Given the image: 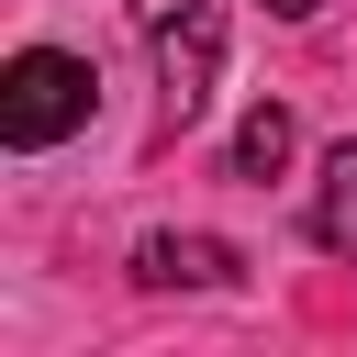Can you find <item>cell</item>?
Instances as JSON below:
<instances>
[{
  "mask_svg": "<svg viewBox=\"0 0 357 357\" xmlns=\"http://www.w3.org/2000/svg\"><path fill=\"white\" fill-rule=\"evenodd\" d=\"M89 100H100V67H89V56L22 45V56L0 67V145H11V156H45V145H67V134L89 123Z\"/></svg>",
  "mask_w": 357,
  "mask_h": 357,
  "instance_id": "1",
  "label": "cell"
},
{
  "mask_svg": "<svg viewBox=\"0 0 357 357\" xmlns=\"http://www.w3.org/2000/svg\"><path fill=\"white\" fill-rule=\"evenodd\" d=\"M145 45H156V89H167V123H201L212 78H223V0H134Z\"/></svg>",
  "mask_w": 357,
  "mask_h": 357,
  "instance_id": "2",
  "label": "cell"
},
{
  "mask_svg": "<svg viewBox=\"0 0 357 357\" xmlns=\"http://www.w3.org/2000/svg\"><path fill=\"white\" fill-rule=\"evenodd\" d=\"M134 279H145V290H234L245 257H234L223 234H145V245H134Z\"/></svg>",
  "mask_w": 357,
  "mask_h": 357,
  "instance_id": "3",
  "label": "cell"
},
{
  "mask_svg": "<svg viewBox=\"0 0 357 357\" xmlns=\"http://www.w3.org/2000/svg\"><path fill=\"white\" fill-rule=\"evenodd\" d=\"M312 245L357 268V145H335V156L312 167Z\"/></svg>",
  "mask_w": 357,
  "mask_h": 357,
  "instance_id": "4",
  "label": "cell"
},
{
  "mask_svg": "<svg viewBox=\"0 0 357 357\" xmlns=\"http://www.w3.org/2000/svg\"><path fill=\"white\" fill-rule=\"evenodd\" d=\"M290 145H301V123H290L279 100H257V112L234 123V145H223V167H234V178H279V167H290Z\"/></svg>",
  "mask_w": 357,
  "mask_h": 357,
  "instance_id": "5",
  "label": "cell"
},
{
  "mask_svg": "<svg viewBox=\"0 0 357 357\" xmlns=\"http://www.w3.org/2000/svg\"><path fill=\"white\" fill-rule=\"evenodd\" d=\"M268 22H312V0H268Z\"/></svg>",
  "mask_w": 357,
  "mask_h": 357,
  "instance_id": "6",
  "label": "cell"
}]
</instances>
